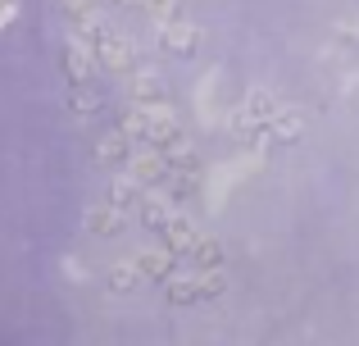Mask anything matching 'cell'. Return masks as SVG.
Returning a JSON list of instances; mask_svg holds the SVG:
<instances>
[{
  "mask_svg": "<svg viewBox=\"0 0 359 346\" xmlns=\"http://www.w3.org/2000/svg\"><path fill=\"white\" fill-rule=\"evenodd\" d=\"M201 274V301H219L223 292H228V274H223V265L219 269H196Z\"/></svg>",
  "mask_w": 359,
  "mask_h": 346,
  "instance_id": "21",
  "label": "cell"
},
{
  "mask_svg": "<svg viewBox=\"0 0 359 346\" xmlns=\"http://www.w3.org/2000/svg\"><path fill=\"white\" fill-rule=\"evenodd\" d=\"M18 18V0H0V32Z\"/></svg>",
  "mask_w": 359,
  "mask_h": 346,
  "instance_id": "25",
  "label": "cell"
},
{
  "mask_svg": "<svg viewBox=\"0 0 359 346\" xmlns=\"http://www.w3.org/2000/svg\"><path fill=\"white\" fill-rule=\"evenodd\" d=\"M282 105H287V100H282L278 91L250 87L237 105L228 109V133L237 137V142H245V146H269V124L278 119Z\"/></svg>",
  "mask_w": 359,
  "mask_h": 346,
  "instance_id": "1",
  "label": "cell"
},
{
  "mask_svg": "<svg viewBox=\"0 0 359 346\" xmlns=\"http://www.w3.org/2000/svg\"><path fill=\"white\" fill-rule=\"evenodd\" d=\"M64 274H69V278H78V283H82V278H87V269H82L78 260H64Z\"/></svg>",
  "mask_w": 359,
  "mask_h": 346,
  "instance_id": "26",
  "label": "cell"
},
{
  "mask_svg": "<svg viewBox=\"0 0 359 346\" xmlns=\"http://www.w3.org/2000/svg\"><path fill=\"white\" fill-rule=\"evenodd\" d=\"M146 14H150V23H173V18L187 14V5L182 0H146Z\"/></svg>",
  "mask_w": 359,
  "mask_h": 346,
  "instance_id": "22",
  "label": "cell"
},
{
  "mask_svg": "<svg viewBox=\"0 0 359 346\" xmlns=\"http://www.w3.org/2000/svg\"><path fill=\"white\" fill-rule=\"evenodd\" d=\"M132 151H137V137H128L123 128L114 124L109 133H100L96 142H91V160L100 164L105 173H114V169H123V164L132 160Z\"/></svg>",
  "mask_w": 359,
  "mask_h": 346,
  "instance_id": "8",
  "label": "cell"
},
{
  "mask_svg": "<svg viewBox=\"0 0 359 346\" xmlns=\"http://www.w3.org/2000/svg\"><path fill=\"white\" fill-rule=\"evenodd\" d=\"M164 155H168V164H173V173L177 169H201V151H196V142H187L182 133H177L173 142H164Z\"/></svg>",
  "mask_w": 359,
  "mask_h": 346,
  "instance_id": "20",
  "label": "cell"
},
{
  "mask_svg": "<svg viewBox=\"0 0 359 346\" xmlns=\"http://www.w3.org/2000/svg\"><path fill=\"white\" fill-rule=\"evenodd\" d=\"M141 196H146V182H141L132 169H114V173H109L105 201H114L123 214H137V210H141Z\"/></svg>",
  "mask_w": 359,
  "mask_h": 346,
  "instance_id": "11",
  "label": "cell"
},
{
  "mask_svg": "<svg viewBox=\"0 0 359 346\" xmlns=\"http://www.w3.org/2000/svg\"><path fill=\"white\" fill-rule=\"evenodd\" d=\"M118 128L128 137H137V142H150V146H164L173 142L177 133H182V114H177L173 105L164 100H150V105H128L118 114Z\"/></svg>",
  "mask_w": 359,
  "mask_h": 346,
  "instance_id": "2",
  "label": "cell"
},
{
  "mask_svg": "<svg viewBox=\"0 0 359 346\" xmlns=\"http://www.w3.org/2000/svg\"><path fill=\"white\" fill-rule=\"evenodd\" d=\"M182 214V205H177V196L168 192L164 182H155V187H146V196H141V210H137V219L146 223V228H155V232H164L168 223Z\"/></svg>",
  "mask_w": 359,
  "mask_h": 346,
  "instance_id": "6",
  "label": "cell"
},
{
  "mask_svg": "<svg viewBox=\"0 0 359 346\" xmlns=\"http://www.w3.org/2000/svg\"><path fill=\"white\" fill-rule=\"evenodd\" d=\"M64 73H69V82H96L100 55H96V46H91L87 36L69 32V41H64Z\"/></svg>",
  "mask_w": 359,
  "mask_h": 346,
  "instance_id": "9",
  "label": "cell"
},
{
  "mask_svg": "<svg viewBox=\"0 0 359 346\" xmlns=\"http://www.w3.org/2000/svg\"><path fill=\"white\" fill-rule=\"evenodd\" d=\"M223 82V69H210L201 82H196V114H201V124H219V109H214V87Z\"/></svg>",
  "mask_w": 359,
  "mask_h": 346,
  "instance_id": "17",
  "label": "cell"
},
{
  "mask_svg": "<svg viewBox=\"0 0 359 346\" xmlns=\"http://www.w3.org/2000/svg\"><path fill=\"white\" fill-rule=\"evenodd\" d=\"M159 237H164V246H173L177 255H187V251H191V241L201 237V228H196V219H191V214H177V219L168 223V228L159 232Z\"/></svg>",
  "mask_w": 359,
  "mask_h": 346,
  "instance_id": "19",
  "label": "cell"
},
{
  "mask_svg": "<svg viewBox=\"0 0 359 346\" xmlns=\"http://www.w3.org/2000/svg\"><path fill=\"white\" fill-rule=\"evenodd\" d=\"M332 32L341 36L346 46H355L359 41V18H341V23H332Z\"/></svg>",
  "mask_w": 359,
  "mask_h": 346,
  "instance_id": "24",
  "label": "cell"
},
{
  "mask_svg": "<svg viewBox=\"0 0 359 346\" xmlns=\"http://www.w3.org/2000/svg\"><path fill=\"white\" fill-rule=\"evenodd\" d=\"M168 96V78L159 73V64H137V69L123 78V100L128 105H150V100Z\"/></svg>",
  "mask_w": 359,
  "mask_h": 346,
  "instance_id": "5",
  "label": "cell"
},
{
  "mask_svg": "<svg viewBox=\"0 0 359 346\" xmlns=\"http://www.w3.org/2000/svg\"><path fill=\"white\" fill-rule=\"evenodd\" d=\"M82 223H87V232L100 237V241H114V237L128 232V214H123L114 201H96L87 214H82Z\"/></svg>",
  "mask_w": 359,
  "mask_h": 346,
  "instance_id": "10",
  "label": "cell"
},
{
  "mask_svg": "<svg viewBox=\"0 0 359 346\" xmlns=\"http://www.w3.org/2000/svg\"><path fill=\"white\" fill-rule=\"evenodd\" d=\"M114 9H146V0H109Z\"/></svg>",
  "mask_w": 359,
  "mask_h": 346,
  "instance_id": "27",
  "label": "cell"
},
{
  "mask_svg": "<svg viewBox=\"0 0 359 346\" xmlns=\"http://www.w3.org/2000/svg\"><path fill=\"white\" fill-rule=\"evenodd\" d=\"M259 169H264V146H245V155H237V160H223V164H214V169H205V187H201L205 210L219 214L223 205H228V196Z\"/></svg>",
  "mask_w": 359,
  "mask_h": 346,
  "instance_id": "3",
  "label": "cell"
},
{
  "mask_svg": "<svg viewBox=\"0 0 359 346\" xmlns=\"http://www.w3.org/2000/svg\"><path fill=\"white\" fill-rule=\"evenodd\" d=\"M132 255H137L141 269H146L150 283H168V278L177 274V265H182V255H177L173 246H164V241H159V246H141V251H132Z\"/></svg>",
  "mask_w": 359,
  "mask_h": 346,
  "instance_id": "12",
  "label": "cell"
},
{
  "mask_svg": "<svg viewBox=\"0 0 359 346\" xmlns=\"http://www.w3.org/2000/svg\"><path fill=\"white\" fill-rule=\"evenodd\" d=\"M105 283H109V292L128 296V292H137V287H146L150 278H146V269L137 265V255H123V260H114V265H109Z\"/></svg>",
  "mask_w": 359,
  "mask_h": 346,
  "instance_id": "14",
  "label": "cell"
},
{
  "mask_svg": "<svg viewBox=\"0 0 359 346\" xmlns=\"http://www.w3.org/2000/svg\"><path fill=\"white\" fill-rule=\"evenodd\" d=\"M91 46H96V55H100V69L114 73V78H128V73L141 64L137 41H132V36H123L118 27H105V32H100Z\"/></svg>",
  "mask_w": 359,
  "mask_h": 346,
  "instance_id": "4",
  "label": "cell"
},
{
  "mask_svg": "<svg viewBox=\"0 0 359 346\" xmlns=\"http://www.w3.org/2000/svg\"><path fill=\"white\" fill-rule=\"evenodd\" d=\"M164 296H168L173 305H196V301H201V274H196L191 265H187V274L177 269V274L164 283Z\"/></svg>",
  "mask_w": 359,
  "mask_h": 346,
  "instance_id": "15",
  "label": "cell"
},
{
  "mask_svg": "<svg viewBox=\"0 0 359 346\" xmlns=\"http://www.w3.org/2000/svg\"><path fill=\"white\" fill-rule=\"evenodd\" d=\"M155 36H159V46H164L168 55H177V60H187V55H196L201 51V41H205V32H201V23H191V18H173V23H155Z\"/></svg>",
  "mask_w": 359,
  "mask_h": 346,
  "instance_id": "7",
  "label": "cell"
},
{
  "mask_svg": "<svg viewBox=\"0 0 359 346\" xmlns=\"http://www.w3.org/2000/svg\"><path fill=\"white\" fill-rule=\"evenodd\" d=\"M305 128H309L305 109H300V105H282V109H278V119L269 124V142H278V146H296L300 137H305Z\"/></svg>",
  "mask_w": 359,
  "mask_h": 346,
  "instance_id": "13",
  "label": "cell"
},
{
  "mask_svg": "<svg viewBox=\"0 0 359 346\" xmlns=\"http://www.w3.org/2000/svg\"><path fill=\"white\" fill-rule=\"evenodd\" d=\"M64 105H69V114H78V119H91V114H100V91L91 87V82H73L69 87V96H64Z\"/></svg>",
  "mask_w": 359,
  "mask_h": 346,
  "instance_id": "18",
  "label": "cell"
},
{
  "mask_svg": "<svg viewBox=\"0 0 359 346\" xmlns=\"http://www.w3.org/2000/svg\"><path fill=\"white\" fill-rule=\"evenodd\" d=\"M109 0H60V9L69 14V23H78V18H87V14H96V9H105Z\"/></svg>",
  "mask_w": 359,
  "mask_h": 346,
  "instance_id": "23",
  "label": "cell"
},
{
  "mask_svg": "<svg viewBox=\"0 0 359 346\" xmlns=\"http://www.w3.org/2000/svg\"><path fill=\"white\" fill-rule=\"evenodd\" d=\"M187 265L191 269H219L223 265V241L219 237H210V232H201V237L191 241V251H187Z\"/></svg>",
  "mask_w": 359,
  "mask_h": 346,
  "instance_id": "16",
  "label": "cell"
}]
</instances>
